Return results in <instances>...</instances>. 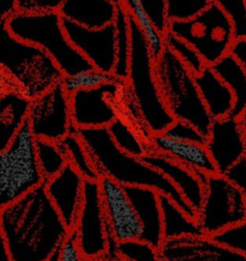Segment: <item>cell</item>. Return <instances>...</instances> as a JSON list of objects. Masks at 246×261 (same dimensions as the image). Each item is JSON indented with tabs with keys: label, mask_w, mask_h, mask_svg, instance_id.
<instances>
[{
	"label": "cell",
	"mask_w": 246,
	"mask_h": 261,
	"mask_svg": "<svg viewBox=\"0 0 246 261\" xmlns=\"http://www.w3.org/2000/svg\"><path fill=\"white\" fill-rule=\"evenodd\" d=\"M69 232L44 185L0 207V240L11 261H48Z\"/></svg>",
	"instance_id": "obj_1"
},
{
	"label": "cell",
	"mask_w": 246,
	"mask_h": 261,
	"mask_svg": "<svg viewBox=\"0 0 246 261\" xmlns=\"http://www.w3.org/2000/svg\"><path fill=\"white\" fill-rule=\"evenodd\" d=\"M82 139L99 176H107L124 187H146L165 195L187 215L196 219L197 212L185 200L177 187L159 170L142 158L119 149L107 127L80 128Z\"/></svg>",
	"instance_id": "obj_2"
},
{
	"label": "cell",
	"mask_w": 246,
	"mask_h": 261,
	"mask_svg": "<svg viewBox=\"0 0 246 261\" xmlns=\"http://www.w3.org/2000/svg\"><path fill=\"white\" fill-rule=\"evenodd\" d=\"M64 74L43 49L16 39L0 20L1 89L19 92L33 101L57 84Z\"/></svg>",
	"instance_id": "obj_3"
},
{
	"label": "cell",
	"mask_w": 246,
	"mask_h": 261,
	"mask_svg": "<svg viewBox=\"0 0 246 261\" xmlns=\"http://www.w3.org/2000/svg\"><path fill=\"white\" fill-rule=\"evenodd\" d=\"M131 58L127 88L130 89L134 104L143 126L150 135L164 133L176 120L160 93L156 75L155 59L148 42L130 15Z\"/></svg>",
	"instance_id": "obj_4"
},
{
	"label": "cell",
	"mask_w": 246,
	"mask_h": 261,
	"mask_svg": "<svg viewBox=\"0 0 246 261\" xmlns=\"http://www.w3.org/2000/svg\"><path fill=\"white\" fill-rule=\"evenodd\" d=\"M3 20L12 36L43 49L64 75L94 68L68 40L58 11L16 10Z\"/></svg>",
	"instance_id": "obj_5"
},
{
	"label": "cell",
	"mask_w": 246,
	"mask_h": 261,
	"mask_svg": "<svg viewBox=\"0 0 246 261\" xmlns=\"http://www.w3.org/2000/svg\"><path fill=\"white\" fill-rule=\"evenodd\" d=\"M157 84L171 115L191 123L204 136L212 124L210 116L195 82V75L167 47L155 60Z\"/></svg>",
	"instance_id": "obj_6"
},
{
	"label": "cell",
	"mask_w": 246,
	"mask_h": 261,
	"mask_svg": "<svg viewBox=\"0 0 246 261\" xmlns=\"http://www.w3.org/2000/svg\"><path fill=\"white\" fill-rule=\"evenodd\" d=\"M36 143L37 139L27 121L8 146L0 150V207L44 185Z\"/></svg>",
	"instance_id": "obj_7"
},
{
	"label": "cell",
	"mask_w": 246,
	"mask_h": 261,
	"mask_svg": "<svg viewBox=\"0 0 246 261\" xmlns=\"http://www.w3.org/2000/svg\"><path fill=\"white\" fill-rule=\"evenodd\" d=\"M168 32L194 47L208 66L231 53L236 42L231 20L213 2L191 19L169 22Z\"/></svg>",
	"instance_id": "obj_8"
},
{
	"label": "cell",
	"mask_w": 246,
	"mask_h": 261,
	"mask_svg": "<svg viewBox=\"0 0 246 261\" xmlns=\"http://www.w3.org/2000/svg\"><path fill=\"white\" fill-rule=\"evenodd\" d=\"M204 188L203 202L196 217L204 236L212 237L246 219V199L224 174H209Z\"/></svg>",
	"instance_id": "obj_9"
},
{
	"label": "cell",
	"mask_w": 246,
	"mask_h": 261,
	"mask_svg": "<svg viewBox=\"0 0 246 261\" xmlns=\"http://www.w3.org/2000/svg\"><path fill=\"white\" fill-rule=\"evenodd\" d=\"M72 230L86 259L97 258L106 253L116 254L117 242L111 233L103 209L98 180H86L84 202Z\"/></svg>",
	"instance_id": "obj_10"
},
{
	"label": "cell",
	"mask_w": 246,
	"mask_h": 261,
	"mask_svg": "<svg viewBox=\"0 0 246 261\" xmlns=\"http://www.w3.org/2000/svg\"><path fill=\"white\" fill-rule=\"evenodd\" d=\"M28 123L36 139L60 142L76 127L70 99L61 83L31 102Z\"/></svg>",
	"instance_id": "obj_11"
},
{
	"label": "cell",
	"mask_w": 246,
	"mask_h": 261,
	"mask_svg": "<svg viewBox=\"0 0 246 261\" xmlns=\"http://www.w3.org/2000/svg\"><path fill=\"white\" fill-rule=\"evenodd\" d=\"M127 84L109 83L77 91L69 96L72 123L76 128L108 127L120 114L118 101Z\"/></svg>",
	"instance_id": "obj_12"
},
{
	"label": "cell",
	"mask_w": 246,
	"mask_h": 261,
	"mask_svg": "<svg viewBox=\"0 0 246 261\" xmlns=\"http://www.w3.org/2000/svg\"><path fill=\"white\" fill-rule=\"evenodd\" d=\"M64 32L73 47L96 69L113 72L116 61V33L114 24L88 29L62 18Z\"/></svg>",
	"instance_id": "obj_13"
},
{
	"label": "cell",
	"mask_w": 246,
	"mask_h": 261,
	"mask_svg": "<svg viewBox=\"0 0 246 261\" xmlns=\"http://www.w3.org/2000/svg\"><path fill=\"white\" fill-rule=\"evenodd\" d=\"M103 209L117 243L140 239L142 225L124 186L107 176L98 179Z\"/></svg>",
	"instance_id": "obj_14"
},
{
	"label": "cell",
	"mask_w": 246,
	"mask_h": 261,
	"mask_svg": "<svg viewBox=\"0 0 246 261\" xmlns=\"http://www.w3.org/2000/svg\"><path fill=\"white\" fill-rule=\"evenodd\" d=\"M159 255L161 261H246L242 253L207 236L165 240Z\"/></svg>",
	"instance_id": "obj_15"
},
{
	"label": "cell",
	"mask_w": 246,
	"mask_h": 261,
	"mask_svg": "<svg viewBox=\"0 0 246 261\" xmlns=\"http://www.w3.org/2000/svg\"><path fill=\"white\" fill-rule=\"evenodd\" d=\"M205 146L217 173L225 174L235 163L246 157L244 133L240 120L232 116L214 119Z\"/></svg>",
	"instance_id": "obj_16"
},
{
	"label": "cell",
	"mask_w": 246,
	"mask_h": 261,
	"mask_svg": "<svg viewBox=\"0 0 246 261\" xmlns=\"http://www.w3.org/2000/svg\"><path fill=\"white\" fill-rule=\"evenodd\" d=\"M86 179L69 163L55 176L44 182L54 207L69 230L77 224L84 202Z\"/></svg>",
	"instance_id": "obj_17"
},
{
	"label": "cell",
	"mask_w": 246,
	"mask_h": 261,
	"mask_svg": "<svg viewBox=\"0 0 246 261\" xmlns=\"http://www.w3.org/2000/svg\"><path fill=\"white\" fill-rule=\"evenodd\" d=\"M142 225L140 239L160 249L164 239L159 193L146 187H125Z\"/></svg>",
	"instance_id": "obj_18"
},
{
	"label": "cell",
	"mask_w": 246,
	"mask_h": 261,
	"mask_svg": "<svg viewBox=\"0 0 246 261\" xmlns=\"http://www.w3.org/2000/svg\"><path fill=\"white\" fill-rule=\"evenodd\" d=\"M148 142L151 151L163 154L192 170L202 171L208 175L217 173L207 148L203 144L174 139L164 133L151 135Z\"/></svg>",
	"instance_id": "obj_19"
},
{
	"label": "cell",
	"mask_w": 246,
	"mask_h": 261,
	"mask_svg": "<svg viewBox=\"0 0 246 261\" xmlns=\"http://www.w3.org/2000/svg\"><path fill=\"white\" fill-rule=\"evenodd\" d=\"M142 159L163 173L180 191L190 206L198 212L204 198V184L195 170L155 151H150Z\"/></svg>",
	"instance_id": "obj_20"
},
{
	"label": "cell",
	"mask_w": 246,
	"mask_h": 261,
	"mask_svg": "<svg viewBox=\"0 0 246 261\" xmlns=\"http://www.w3.org/2000/svg\"><path fill=\"white\" fill-rule=\"evenodd\" d=\"M63 19L88 29L114 23L117 5L111 0H64L58 10Z\"/></svg>",
	"instance_id": "obj_21"
},
{
	"label": "cell",
	"mask_w": 246,
	"mask_h": 261,
	"mask_svg": "<svg viewBox=\"0 0 246 261\" xmlns=\"http://www.w3.org/2000/svg\"><path fill=\"white\" fill-rule=\"evenodd\" d=\"M195 82L200 96L212 119H222L232 115L235 106V96L223 80L206 66L201 73L195 75Z\"/></svg>",
	"instance_id": "obj_22"
},
{
	"label": "cell",
	"mask_w": 246,
	"mask_h": 261,
	"mask_svg": "<svg viewBox=\"0 0 246 261\" xmlns=\"http://www.w3.org/2000/svg\"><path fill=\"white\" fill-rule=\"evenodd\" d=\"M31 100L11 89L0 91V150L8 146L28 121Z\"/></svg>",
	"instance_id": "obj_23"
},
{
	"label": "cell",
	"mask_w": 246,
	"mask_h": 261,
	"mask_svg": "<svg viewBox=\"0 0 246 261\" xmlns=\"http://www.w3.org/2000/svg\"><path fill=\"white\" fill-rule=\"evenodd\" d=\"M211 68L233 92L235 106L231 116L239 119L246 110V69L232 53L211 65Z\"/></svg>",
	"instance_id": "obj_24"
},
{
	"label": "cell",
	"mask_w": 246,
	"mask_h": 261,
	"mask_svg": "<svg viewBox=\"0 0 246 261\" xmlns=\"http://www.w3.org/2000/svg\"><path fill=\"white\" fill-rule=\"evenodd\" d=\"M165 240L204 236L196 219L187 215L174 201L159 194Z\"/></svg>",
	"instance_id": "obj_25"
},
{
	"label": "cell",
	"mask_w": 246,
	"mask_h": 261,
	"mask_svg": "<svg viewBox=\"0 0 246 261\" xmlns=\"http://www.w3.org/2000/svg\"><path fill=\"white\" fill-rule=\"evenodd\" d=\"M113 24L116 33V61L112 73L120 81L127 83L129 76L132 41L130 14L122 4L117 5V14Z\"/></svg>",
	"instance_id": "obj_26"
},
{
	"label": "cell",
	"mask_w": 246,
	"mask_h": 261,
	"mask_svg": "<svg viewBox=\"0 0 246 261\" xmlns=\"http://www.w3.org/2000/svg\"><path fill=\"white\" fill-rule=\"evenodd\" d=\"M107 129L116 146L133 156L142 158L151 151L148 140L136 130L122 115H119Z\"/></svg>",
	"instance_id": "obj_27"
},
{
	"label": "cell",
	"mask_w": 246,
	"mask_h": 261,
	"mask_svg": "<svg viewBox=\"0 0 246 261\" xmlns=\"http://www.w3.org/2000/svg\"><path fill=\"white\" fill-rule=\"evenodd\" d=\"M58 144L66 157L67 163L72 165L86 180L99 179L100 176L78 134V128H75L60 142H58Z\"/></svg>",
	"instance_id": "obj_28"
},
{
	"label": "cell",
	"mask_w": 246,
	"mask_h": 261,
	"mask_svg": "<svg viewBox=\"0 0 246 261\" xmlns=\"http://www.w3.org/2000/svg\"><path fill=\"white\" fill-rule=\"evenodd\" d=\"M36 149L39 166L45 181L57 175L67 164L66 157L56 142L37 139Z\"/></svg>",
	"instance_id": "obj_29"
},
{
	"label": "cell",
	"mask_w": 246,
	"mask_h": 261,
	"mask_svg": "<svg viewBox=\"0 0 246 261\" xmlns=\"http://www.w3.org/2000/svg\"><path fill=\"white\" fill-rule=\"evenodd\" d=\"M109 83H124L112 72H105L96 68L83 70L72 75H64L61 85L65 92L70 96L77 91L90 90Z\"/></svg>",
	"instance_id": "obj_30"
},
{
	"label": "cell",
	"mask_w": 246,
	"mask_h": 261,
	"mask_svg": "<svg viewBox=\"0 0 246 261\" xmlns=\"http://www.w3.org/2000/svg\"><path fill=\"white\" fill-rule=\"evenodd\" d=\"M164 43L165 47L174 52L194 75L201 73L207 66L201 55L194 47L168 31L164 35Z\"/></svg>",
	"instance_id": "obj_31"
},
{
	"label": "cell",
	"mask_w": 246,
	"mask_h": 261,
	"mask_svg": "<svg viewBox=\"0 0 246 261\" xmlns=\"http://www.w3.org/2000/svg\"><path fill=\"white\" fill-rule=\"evenodd\" d=\"M116 254L122 261H161L159 250L141 239L117 243Z\"/></svg>",
	"instance_id": "obj_32"
},
{
	"label": "cell",
	"mask_w": 246,
	"mask_h": 261,
	"mask_svg": "<svg viewBox=\"0 0 246 261\" xmlns=\"http://www.w3.org/2000/svg\"><path fill=\"white\" fill-rule=\"evenodd\" d=\"M212 0H166L169 22L188 20L205 10Z\"/></svg>",
	"instance_id": "obj_33"
},
{
	"label": "cell",
	"mask_w": 246,
	"mask_h": 261,
	"mask_svg": "<svg viewBox=\"0 0 246 261\" xmlns=\"http://www.w3.org/2000/svg\"><path fill=\"white\" fill-rule=\"evenodd\" d=\"M229 17L236 40L246 39V0H212Z\"/></svg>",
	"instance_id": "obj_34"
},
{
	"label": "cell",
	"mask_w": 246,
	"mask_h": 261,
	"mask_svg": "<svg viewBox=\"0 0 246 261\" xmlns=\"http://www.w3.org/2000/svg\"><path fill=\"white\" fill-rule=\"evenodd\" d=\"M210 238L215 242L228 246L246 256V219L243 222Z\"/></svg>",
	"instance_id": "obj_35"
},
{
	"label": "cell",
	"mask_w": 246,
	"mask_h": 261,
	"mask_svg": "<svg viewBox=\"0 0 246 261\" xmlns=\"http://www.w3.org/2000/svg\"><path fill=\"white\" fill-rule=\"evenodd\" d=\"M140 3L157 31L165 35L169 27L166 13V0H140Z\"/></svg>",
	"instance_id": "obj_36"
},
{
	"label": "cell",
	"mask_w": 246,
	"mask_h": 261,
	"mask_svg": "<svg viewBox=\"0 0 246 261\" xmlns=\"http://www.w3.org/2000/svg\"><path fill=\"white\" fill-rule=\"evenodd\" d=\"M165 135L183 141L198 143V144H206L207 137L204 136L199 129H197L194 125L189 122L176 119L175 122L164 132Z\"/></svg>",
	"instance_id": "obj_37"
},
{
	"label": "cell",
	"mask_w": 246,
	"mask_h": 261,
	"mask_svg": "<svg viewBox=\"0 0 246 261\" xmlns=\"http://www.w3.org/2000/svg\"><path fill=\"white\" fill-rule=\"evenodd\" d=\"M64 0H16V10L26 12L58 11Z\"/></svg>",
	"instance_id": "obj_38"
},
{
	"label": "cell",
	"mask_w": 246,
	"mask_h": 261,
	"mask_svg": "<svg viewBox=\"0 0 246 261\" xmlns=\"http://www.w3.org/2000/svg\"><path fill=\"white\" fill-rule=\"evenodd\" d=\"M58 261H86L73 230H70L68 237L61 245Z\"/></svg>",
	"instance_id": "obj_39"
},
{
	"label": "cell",
	"mask_w": 246,
	"mask_h": 261,
	"mask_svg": "<svg viewBox=\"0 0 246 261\" xmlns=\"http://www.w3.org/2000/svg\"><path fill=\"white\" fill-rule=\"evenodd\" d=\"M224 175L242 192L246 199V157L235 163Z\"/></svg>",
	"instance_id": "obj_40"
},
{
	"label": "cell",
	"mask_w": 246,
	"mask_h": 261,
	"mask_svg": "<svg viewBox=\"0 0 246 261\" xmlns=\"http://www.w3.org/2000/svg\"><path fill=\"white\" fill-rule=\"evenodd\" d=\"M231 53L241 62L246 69V39L236 40Z\"/></svg>",
	"instance_id": "obj_41"
},
{
	"label": "cell",
	"mask_w": 246,
	"mask_h": 261,
	"mask_svg": "<svg viewBox=\"0 0 246 261\" xmlns=\"http://www.w3.org/2000/svg\"><path fill=\"white\" fill-rule=\"evenodd\" d=\"M0 19H4L16 11V0H0Z\"/></svg>",
	"instance_id": "obj_42"
},
{
	"label": "cell",
	"mask_w": 246,
	"mask_h": 261,
	"mask_svg": "<svg viewBox=\"0 0 246 261\" xmlns=\"http://www.w3.org/2000/svg\"><path fill=\"white\" fill-rule=\"evenodd\" d=\"M86 261H120V258L117 256V254H111L106 253L100 257L93 258V259H86Z\"/></svg>",
	"instance_id": "obj_43"
},
{
	"label": "cell",
	"mask_w": 246,
	"mask_h": 261,
	"mask_svg": "<svg viewBox=\"0 0 246 261\" xmlns=\"http://www.w3.org/2000/svg\"><path fill=\"white\" fill-rule=\"evenodd\" d=\"M0 261H11V259L7 254L5 246L1 240H0Z\"/></svg>",
	"instance_id": "obj_44"
},
{
	"label": "cell",
	"mask_w": 246,
	"mask_h": 261,
	"mask_svg": "<svg viewBox=\"0 0 246 261\" xmlns=\"http://www.w3.org/2000/svg\"><path fill=\"white\" fill-rule=\"evenodd\" d=\"M243 133H244V140H245V146H246V110L244 111V113L240 116L239 118Z\"/></svg>",
	"instance_id": "obj_45"
},
{
	"label": "cell",
	"mask_w": 246,
	"mask_h": 261,
	"mask_svg": "<svg viewBox=\"0 0 246 261\" xmlns=\"http://www.w3.org/2000/svg\"><path fill=\"white\" fill-rule=\"evenodd\" d=\"M120 261H122V260H121V259H120Z\"/></svg>",
	"instance_id": "obj_46"
}]
</instances>
